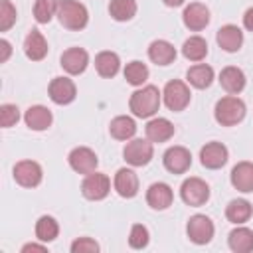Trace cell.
Instances as JSON below:
<instances>
[{
  "mask_svg": "<svg viewBox=\"0 0 253 253\" xmlns=\"http://www.w3.org/2000/svg\"><path fill=\"white\" fill-rule=\"evenodd\" d=\"M172 200H174V192L164 182H154L146 190V202L152 210H166L172 206Z\"/></svg>",
  "mask_w": 253,
  "mask_h": 253,
  "instance_id": "16",
  "label": "cell"
},
{
  "mask_svg": "<svg viewBox=\"0 0 253 253\" xmlns=\"http://www.w3.org/2000/svg\"><path fill=\"white\" fill-rule=\"evenodd\" d=\"M125 79L130 83V85H134V87H140L146 79H148V67H146V63H142V61H130V63H126V67H125Z\"/></svg>",
  "mask_w": 253,
  "mask_h": 253,
  "instance_id": "33",
  "label": "cell"
},
{
  "mask_svg": "<svg viewBox=\"0 0 253 253\" xmlns=\"http://www.w3.org/2000/svg\"><path fill=\"white\" fill-rule=\"evenodd\" d=\"M229 249L235 253H249L253 251V229L249 227H235L227 237Z\"/></svg>",
  "mask_w": 253,
  "mask_h": 253,
  "instance_id": "27",
  "label": "cell"
},
{
  "mask_svg": "<svg viewBox=\"0 0 253 253\" xmlns=\"http://www.w3.org/2000/svg\"><path fill=\"white\" fill-rule=\"evenodd\" d=\"M18 121H20V109H18L16 105H12V103L0 105V125H2L4 128L14 126Z\"/></svg>",
  "mask_w": 253,
  "mask_h": 253,
  "instance_id": "37",
  "label": "cell"
},
{
  "mask_svg": "<svg viewBox=\"0 0 253 253\" xmlns=\"http://www.w3.org/2000/svg\"><path fill=\"white\" fill-rule=\"evenodd\" d=\"M42 178H43V170L36 160H20L14 166V180L24 188L40 186Z\"/></svg>",
  "mask_w": 253,
  "mask_h": 253,
  "instance_id": "9",
  "label": "cell"
},
{
  "mask_svg": "<svg viewBox=\"0 0 253 253\" xmlns=\"http://www.w3.org/2000/svg\"><path fill=\"white\" fill-rule=\"evenodd\" d=\"M166 6H170V8H176V6H182L184 4V0H162Z\"/></svg>",
  "mask_w": 253,
  "mask_h": 253,
  "instance_id": "42",
  "label": "cell"
},
{
  "mask_svg": "<svg viewBox=\"0 0 253 253\" xmlns=\"http://www.w3.org/2000/svg\"><path fill=\"white\" fill-rule=\"evenodd\" d=\"M30 251H38V253H45L47 247L45 245H40V243H26L22 247V253H30Z\"/></svg>",
  "mask_w": 253,
  "mask_h": 253,
  "instance_id": "40",
  "label": "cell"
},
{
  "mask_svg": "<svg viewBox=\"0 0 253 253\" xmlns=\"http://www.w3.org/2000/svg\"><path fill=\"white\" fill-rule=\"evenodd\" d=\"M99 243L91 237H79L71 243V253H99Z\"/></svg>",
  "mask_w": 253,
  "mask_h": 253,
  "instance_id": "38",
  "label": "cell"
},
{
  "mask_svg": "<svg viewBox=\"0 0 253 253\" xmlns=\"http://www.w3.org/2000/svg\"><path fill=\"white\" fill-rule=\"evenodd\" d=\"M251 213H253V206L247 200H241V198L231 200L225 208V217L231 223H245V221H249Z\"/></svg>",
  "mask_w": 253,
  "mask_h": 253,
  "instance_id": "29",
  "label": "cell"
},
{
  "mask_svg": "<svg viewBox=\"0 0 253 253\" xmlns=\"http://www.w3.org/2000/svg\"><path fill=\"white\" fill-rule=\"evenodd\" d=\"M12 53V45L8 40H0V63H6Z\"/></svg>",
  "mask_w": 253,
  "mask_h": 253,
  "instance_id": "39",
  "label": "cell"
},
{
  "mask_svg": "<svg viewBox=\"0 0 253 253\" xmlns=\"http://www.w3.org/2000/svg\"><path fill=\"white\" fill-rule=\"evenodd\" d=\"M243 26H245V30L253 32V6L245 10V14H243Z\"/></svg>",
  "mask_w": 253,
  "mask_h": 253,
  "instance_id": "41",
  "label": "cell"
},
{
  "mask_svg": "<svg viewBox=\"0 0 253 253\" xmlns=\"http://www.w3.org/2000/svg\"><path fill=\"white\" fill-rule=\"evenodd\" d=\"M148 57L156 65H170L176 59V47L166 40H154L148 45Z\"/></svg>",
  "mask_w": 253,
  "mask_h": 253,
  "instance_id": "23",
  "label": "cell"
},
{
  "mask_svg": "<svg viewBox=\"0 0 253 253\" xmlns=\"http://www.w3.org/2000/svg\"><path fill=\"white\" fill-rule=\"evenodd\" d=\"M109 192H111V180L107 174H101V172L85 174V178L81 182V194L87 200H93V202L105 200L109 196Z\"/></svg>",
  "mask_w": 253,
  "mask_h": 253,
  "instance_id": "6",
  "label": "cell"
},
{
  "mask_svg": "<svg viewBox=\"0 0 253 253\" xmlns=\"http://www.w3.org/2000/svg\"><path fill=\"white\" fill-rule=\"evenodd\" d=\"M47 93L55 105H69L77 97V87L69 77H53L47 87Z\"/></svg>",
  "mask_w": 253,
  "mask_h": 253,
  "instance_id": "10",
  "label": "cell"
},
{
  "mask_svg": "<svg viewBox=\"0 0 253 253\" xmlns=\"http://www.w3.org/2000/svg\"><path fill=\"white\" fill-rule=\"evenodd\" d=\"M57 235H59V225H57L55 217H51V215H42V217L38 219V223H36V237H38L40 241H43V243H49V241H53Z\"/></svg>",
  "mask_w": 253,
  "mask_h": 253,
  "instance_id": "32",
  "label": "cell"
},
{
  "mask_svg": "<svg viewBox=\"0 0 253 253\" xmlns=\"http://www.w3.org/2000/svg\"><path fill=\"white\" fill-rule=\"evenodd\" d=\"M109 132L113 138L117 140H130L136 132V123L132 117H126V115H119L111 121L109 125Z\"/></svg>",
  "mask_w": 253,
  "mask_h": 253,
  "instance_id": "26",
  "label": "cell"
},
{
  "mask_svg": "<svg viewBox=\"0 0 253 253\" xmlns=\"http://www.w3.org/2000/svg\"><path fill=\"white\" fill-rule=\"evenodd\" d=\"M186 79L196 89H208L211 85V81H213V69L210 65H206V63H196V65H192L188 69Z\"/></svg>",
  "mask_w": 253,
  "mask_h": 253,
  "instance_id": "28",
  "label": "cell"
},
{
  "mask_svg": "<svg viewBox=\"0 0 253 253\" xmlns=\"http://www.w3.org/2000/svg\"><path fill=\"white\" fill-rule=\"evenodd\" d=\"M109 14L117 22H128L136 14V2L134 0H111Z\"/></svg>",
  "mask_w": 253,
  "mask_h": 253,
  "instance_id": "31",
  "label": "cell"
},
{
  "mask_svg": "<svg viewBox=\"0 0 253 253\" xmlns=\"http://www.w3.org/2000/svg\"><path fill=\"white\" fill-rule=\"evenodd\" d=\"M182 53L190 61H202L208 55V42L202 36H190L182 45Z\"/></svg>",
  "mask_w": 253,
  "mask_h": 253,
  "instance_id": "30",
  "label": "cell"
},
{
  "mask_svg": "<svg viewBox=\"0 0 253 253\" xmlns=\"http://www.w3.org/2000/svg\"><path fill=\"white\" fill-rule=\"evenodd\" d=\"M24 53L32 61H42L47 55V42L40 30H32L24 40Z\"/></svg>",
  "mask_w": 253,
  "mask_h": 253,
  "instance_id": "21",
  "label": "cell"
},
{
  "mask_svg": "<svg viewBox=\"0 0 253 253\" xmlns=\"http://www.w3.org/2000/svg\"><path fill=\"white\" fill-rule=\"evenodd\" d=\"M24 123L28 125V128L32 130H45L51 126L53 123V115L47 107L43 105H32L26 113H24Z\"/></svg>",
  "mask_w": 253,
  "mask_h": 253,
  "instance_id": "19",
  "label": "cell"
},
{
  "mask_svg": "<svg viewBox=\"0 0 253 253\" xmlns=\"http://www.w3.org/2000/svg\"><path fill=\"white\" fill-rule=\"evenodd\" d=\"M213 231H215L213 221H211L208 215H204V213H196V215H192V217L188 219L186 233H188L190 241L196 243V245H206V243H210L211 237H213Z\"/></svg>",
  "mask_w": 253,
  "mask_h": 253,
  "instance_id": "7",
  "label": "cell"
},
{
  "mask_svg": "<svg viewBox=\"0 0 253 253\" xmlns=\"http://www.w3.org/2000/svg\"><path fill=\"white\" fill-rule=\"evenodd\" d=\"M113 184L121 198H134L138 194V176L130 168H119Z\"/></svg>",
  "mask_w": 253,
  "mask_h": 253,
  "instance_id": "18",
  "label": "cell"
},
{
  "mask_svg": "<svg viewBox=\"0 0 253 253\" xmlns=\"http://www.w3.org/2000/svg\"><path fill=\"white\" fill-rule=\"evenodd\" d=\"M215 40H217L221 49H225L229 53H235L243 45V32H241V28H237L233 24H225V26H221L217 30Z\"/></svg>",
  "mask_w": 253,
  "mask_h": 253,
  "instance_id": "17",
  "label": "cell"
},
{
  "mask_svg": "<svg viewBox=\"0 0 253 253\" xmlns=\"http://www.w3.org/2000/svg\"><path fill=\"white\" fill-rule=\"evenodd\" d=\"M148 239H150V235H148V229H146L142 223H134V225L130 227L128 245H130L132 249H144V247L148 245Z\"/></svg>",
  "mask_w": 253,
  "mask_h": 253,
  "instance_id": "36",
  "label": "cell"
},
{
  "mask_svg": "<svg viewBox=\"0 0 253 253\" xmlns=\"http://www.w3.org/2000/svg\"><path fill=\"white\" fill-rule=\"evenodd\" d=\"M160 97H162V93L158 91V87H154V85H144L142 89H136V91L130 95L128 107H130V111H132L134 117H138V119H148V117H152V115L158 111V107H160Z\"/></svg>",
  "mask_w": 253,
  "mask_h": 253,
  "instance_id": "1",
  "label": "cell"
},
{
  "mask_svg": "<svg viewBox=\"0 0 253 253\" xmlns=\"http://www.w3.org/2000/svg\"><path fill=\"white\" fill-rule=\"evenodd\" d=\"M231 186L239 192H253V162H239L231 170Z\"/></svg>",
  "mask_w": 253,
  "mask_h": 253,
  "instance_id": "22",
  "label": "cell"
},
{
  "mask_svg": "<svg viewBox=\"0 0 253 253\" xmlns=\"http://www.w3.org/2000/svg\"><path fill=\"white\" fill-rule=\"evenodd\" d=\"M164 168L172 174H184L192 166V154L184 146H170L162 156Z\"/></svg>",
  "mask_w": 253,
  "mask_h": 253,
  "instance_id": "13",
  "label": "cell"
},
{
  "mask_svg": "<svg viewBox=\"0 0 253 253\" xmlns=\"http://www.w3.org/2000/svg\"><path fill=\"white\" fill-rule=\"evenodd\" d=\"M227 156H229L227 148H225L221 142H215V140L208 142V144L202 146V150H200V162H202L204 168H210V170L221 168V166L227 162Z\"/></svg>",
  "mask_w": 253,
  "mask_h": 253,
  "instance_id": "14",
  "label": "cell"
},
{
  "mask_svg": "<svg viewBox=\"0 0 253 253\" xmlns=\"http://www.w3.org/2000/svg\"><path fill=\"white\" fill-rule=\"evenodd\" d=\"M219 85L229 93V95H237L243 91L245 87V73L235 67V65H229L225 69H221L219 73Z\"/></svg>",
  "mask_w": 253,
  "mask_h": 253,
  "instance_id": "24",
  "label": "cell"
},
{
  "mask_svg": "<svg viewBox=\"0 0 253 253\" xmlns=\"http://www.w3.org/2000/svg\"><path fill=\"white\" fill-rule=\"evenodd\" d=\"M245 103L235 97V95H227V97H221L217 103H215V109H213V117L215 121L221 125V126H233L237 123L243 121L245 117Z\"/></svg>",
  "mask_w": 253,
  "mask_h": 253,
  "instance_id": "3",
  "label": "cell"
},
{
  "mask_svg": "<svg viewBox=\"0 0 253 253\" xmlns=\"http://www.w3.org/2000/svg\"><path fill=\"white\" fill-rule=\"evenodd\" d=\"M123 156L130 166H146L154 156L152 142L148 138H132L130 142H126Z\"/></svg>",
  "mask_w": 253,
  "mask_h": 253,
  "instance_id": "8",
  "label": "cell"
},
{
  "mask_svg": "<svg viewBox=\"0 0 253 253\" xmlns=\"http://www.w3.org/2000/svg\"><path fill=\"white\" fill-rule=\"evenodd\" d=\"M95 69L101 77L105 79H111L119 73L121 69V59L115 51H99L95 55Z\"/></svg>",
  "mask_w": 253,
  "mask_h": 253,
  "instance_id": "25",
  "label": "cell"
},
{
  "mask_svg": "<svg viewBox=\"0 0 253 253\" xmlns=\"http://www.w3.org/2000/svg\"><path fill=\"white\" fill-rule=\"evenodd\" d=\"M146 138L150 142H166L174 136V125L164 119V117H156V119H150L146 123Z\"/></svg>",
  "mask_w": 253,
  "mask_h": 253,
  "instance_id": "20",
  "label": "cell"
},
{
  "mask_svg": "<svg viewBox=\"0 0 253 253\" xmlns=\"http://www.w3.org/2000/svg\"><path fill=\"white\" fill-rule=\"evenodd\" d=\"M59 0H36L34 4V18L38 24H47L57 14Z\"/></svg>",
  "mask_w": 253,
  "mask_h": 253,
  "instance_id": "34",
  "label": "cell"
},
{
  "mask_svg": "<svg viewBox=\"0 0 253 253\" xmlns=\"http://www.w3.org/2000/svg\"><path fill=\"white\" fill-rule=\"evenodd\" d=\"M190 97H192L190 87L180 79H172V81H168L164 85V91H162L164 105L174 113L184 111L190 105Z\"/></svg>",
  "mask_w": 253,
  "mask_h": 253,
  "instance_id": "4",
  "label": "cell"
},
{
  "mask_svg": "<svg viewBox=\"0 0 253 253\" xmlns=\"http://www.w3.org/2000/svg\"><path fill=\"white\" fill-rule=\"evenodd\" d=\"M61 67L69 73V75H79L87 69L89 65V53L83 49V47H69L61 53V59H59Z\"/></svg>",
  "mask_w": 253,
  "mask_h": 253,
  "instance_id": "15",
  "label": "cell"
},
{
  "mask_svg": "<svg viewBox=\"0 0 253 253\" xmlns=\"http://www.w3.org/2000/svg\"><path fill=\"white\" fill-rule=\"evenodd\" d=\"M55 16L63 28L73 30V32L83 30L89 22V12H87L85 4H81L77 0H59Z\"/></svg>",
  "mask_w": 253,
  "mask_h": 253,
  "instance_id": "2",
  "label": "cell"
},
{
  "mask_svg": "<svg viewBox=\"0 0 253 253\" xmlns=\"http://www.w3.org/2000/svg\"><path fill=\"white\" fill-rule=\"evenodd\" d=\"M67 160H69V166H71L77 174H91V172L97 170V164H99L97 154H95L91 148H87V146H77V148H73V150L69 152Z\"/></svg>",
  "mask_w": 253,
  "mask_h": 253,
  "instance_id": "11",
  "label": "cell"
},
{
  "mask_svg": "<svg viewBox=\"0 0 253 253\" xmlns=\"http://www.w3.org/2000/svg\"><path fill=\"white\" fill-rule=\"evenodd\" d=\"M180 198L192 208H200L210 200V186L202 178H186L180 186Z\"/></svg>",
  "mask_w": 253,
  "mask_h": 253,
  "instance_id": "5",
  "label": "cell"
},
{
  "mask_svg": "<svg viewBox=\"0 0 253 253\" xmlns=\"http://www.w3.org/2000/svg\"><path fill=\"white\" fill-rule=\"evenodd\" d=\"M182 22L188 30L200 32L210 24V10L202 2H190L182 12Z\"/></svg>",
  "mask_w": 253,
  "mask_h": 253,
  "instance_id": "12",
  "label": "cell"
},
{
  "mask_svg": "<svg viewBox=\"0 0 253 253\" xmlns=\"http://www.w3.org/2000/svg\"><path fill=\"white\" fill-rule=\"evenodd\" d=\"M18 12L10 0H0V32H8L16 24Z\"/></svg>",
  "mask_w": 253,
  "mask_h": 253,
  "instance_id": "35",
  "label": "cell"
}]
</instances>
